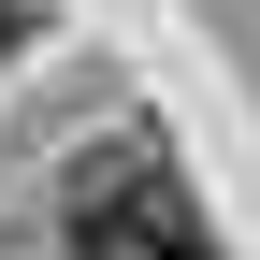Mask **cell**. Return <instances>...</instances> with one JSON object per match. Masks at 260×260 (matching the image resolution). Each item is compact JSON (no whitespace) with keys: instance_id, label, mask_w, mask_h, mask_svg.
<instances>
[{"instance_id":"obj_1","label":"cell","mask_w":260,"mask_h":260,"mask_svg":"<svg viewBox=\"0 0 260 260\" xmlns=\"http://www.w3.org/2000/svg\"><path fill=\"white\" fill-rule=\"evenodd\" d=\"M0 44H15V0H0Z\"/></svg>"}]
</instances>
